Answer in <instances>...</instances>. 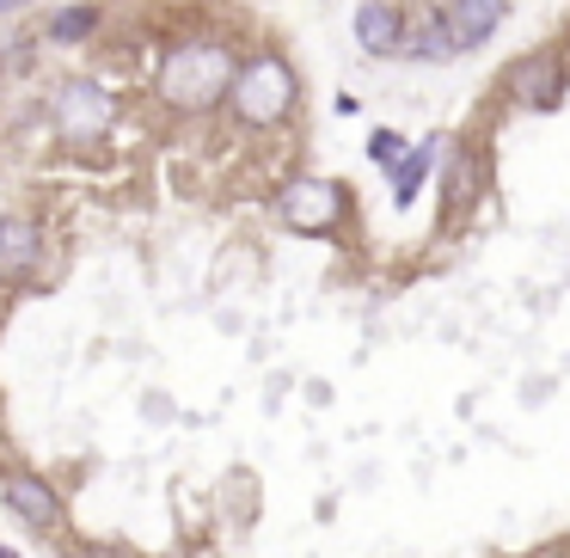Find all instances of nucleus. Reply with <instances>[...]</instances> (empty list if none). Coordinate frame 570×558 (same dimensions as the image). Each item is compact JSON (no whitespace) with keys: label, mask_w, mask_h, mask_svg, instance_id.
<instances>
[{"label":"nucleus","mask_w":570,"mask_h":558,"mask_svg":"<svg viewBox=\"0 0 570 558\" xmlns=\"http://www.w3.org/2000/svg\"><path fill=\"white\" fill-rule=\"evenodd\" d=\"M234 50L222 38H185L173 56L160 62V99L178 105V111H209L234 92Z\"/></svg>","instance_id":"nucleus-1"},{"label":"nucleus","mask_w":570,"mask_h":558,"mask_svg":"<svg viewBox=\"0 0 570 558\" xmlns=\"http://www.w3.org/2000/svg\"><path fill=\"white\" fill-rule=\"evenodd\" d=\"M301 87H295V68L283 62V56H258V62H246L234 75V92H227V105H234V117L246 129H271L283 124L288 111H295Z\"/></svg>","instance_id":"nucleus-2"},{"label":"nucleus","mask_w":570,"mask_h":558,"mask_svg":"<svg viewBox=\"0 0 570 558\" xmlns=\"http://www.w3.org/2000/svg\"><path fill=\"white\" fill-rule=\"evenodd\" d=\"M50 117H56V129H62L68 141H92V136H105V129L117 124V99L99 87V80H62Z\"/></svg>","instance_id":"nucleus-3"},{"label":"nucleus","mask_w":570,"mask_h":558,"mask_svg":"<svg viewBox=\"0 0 570 558\" xmlns=\"http://www.w3.org/2000/svg\"><path fill=\"white\" fill-rule=\"evenodd\" d=\"M276 209H283V222L295 227V234H325V227H337V215H344V190H337L332 178H295V185L276 197Z\"/></svg>","instance_id":"nucleus-4"},{"label":"nucleus","mask_w":570,"mask_h":558,"mask_svg":"<svg viewBox=\"0 0 570 558\" xmlns=\"http://www.w3.org/2000/svg\"><path fill=\"white\" fill-rule=\"evenodd\" d=\"M503 87L515 92L528 111H552V105L564 99V62H558L552 50H533V56H521V62L509 68Z\"/></svg>","instance_id":"nucleus-5"},{"label":"nucleus","mask_w":570,"mask_h":558,"mask_svg":"<svg viewBox=\"0 0 570 558\" xmlns=\"http://www.w3.org/2000/svg\"><path fill=\"white\" fill-rule=\"evenodd\" d=\"M356 43L368 56H405V43H411L405 13H399L393 0H362L356 7Z\"/></svg>","instance_id":"nucleus-6"},{"label":"nucleus","mask_w":570,"mask_h":558,"mask_svg":"<svg viewBox=\"0 0 570 558\" xmlns=\"http://www.w3.org/2000/svg\"><path fill=\"white\" fill-rule=\"evenodd\" d=\"M0 497H7V509H13L19 521H31V528H62V497L43 479H31V472H7V479H0Z\"/></svg>","instance_id":"nucleus-7"},{"label":"nucleus","mask_w":570,"mask_h":558,"mask_svg":"<svg viewBox=\"0 0 570 558\" xmlns=\"http://www.w3.org/2000/svg\"><path fill=\"white\" fill-rule=\"evenodd\" d=\"M503 13H509V0H448L442 7V19L454 26V38H460V50H472V43H484L497 26H503Z\"/></svg>","instance_id":"nucleus-8"},{"label":"nucleus","mask_w":570,"mask_h":558,"mask_svg":"<svg viewBox=\"0 0 570 558\" xmlns=\"http://www.w3.org/2000/svg\"><path fill=\"white\" fill-rule=\"evenodd\" d=\"M31 271H38V227L26 215H0V276L19 283Z\"/></svg>","instance_id":"nucleus-9"},{"label":"nucleus","mask_w":570,"mask_h":558,"mask_svg":"<svg viewBox=\"0 0 570 558\" xmlns=\"http://www.w3.org/2000/svg\"><path fill=\"white\" fill-rule=\"evenodd\" d=\"M405 56H417V62H454V56H460L454 26H448V19H423V26L411 31Z\"/></svg>","instance_id":"nucleus-10"},{"label":"nucleus","mask_w":570,"mask_h":558,"mask_svg":"<svg viewBox=\"0 0 570 558\" xmlns=\"http://www.w3.org/2000/svg\"><path fill=\"white\" fill-rule=\"evenodd\" d=\"M430 160H435V141H423V148H411L405 160L393 166V203H399V209H405V203L423 190V178H430Z\"/></svg>","instance_id":"nucleus-11"},{"label":"nucleus","mask_w":570,"mask_h":558,"mask_svg":"<svg viewBox=\"0 0 570 558\" xmlns=\"http://www.w3.org/2000/svg\"><path fill=\"white\" fill-rule=\"evenodd\" d=\"M92 26H99V7H62V13L50 19V38L56 43H80V38H92Z\"/></svg>","instance_id":"nucleus-12"},{"label":"nucleus","mask_w":570,"mask_h":558,"mask_svg":"<svg viewBox=\"0 0 570 558\" xmlns=\"http://www.w3.org/2000/svg\"><path fill=\"white\" fill-rule=\"evenodd\" d=\"M472 178H479V160H472L466 148H454V160H448V178H442L448 203H466V197H472Z\"/></svg>","instance_id":"nucleus-13"},{"label":"nucleus","mask_w":570,"mask_h":558,"mask_svg":"<svg viewBox=\"0 0 570 558\" xmlns=\"http://www.w3.org/2000/svg\"><path fill=\"white\" fill-rule=\"evenodd\" d=\"M368 154L381 166H399V160H405V136H399V129H381V136L368 141Z\"/></svg>","instance_id":"nucleus-14"},{"label":"nucleus","mask_w":570,"mask_h":558,"mask_svg":"<svg viewBox=\"0 0 570 558\" xmlns=\"http://www.w3.org/2000/svg\"><path fill=\"white\" fill-rule=\"evenodd\" d=\"M13 7H26V0H0V13H13Z\"/></svg>","instance_id":"nucleus-15"},{"label":"nucleus","mask_w":570,"mask_h":558,"mask_svg":"<svg viewBox=\"0 0 570 558\" xmlns=\"http://www.w3.org/2000/svg\"><path fill=\"white\" fill-rule=\"evenodd\" d=\"M0 558H13V552H7V546H0Z\"/></svg>","instance_id":"nucleus-16"}]
</instances>
